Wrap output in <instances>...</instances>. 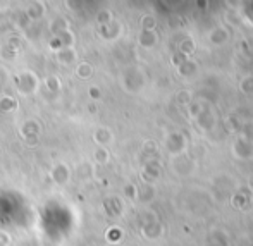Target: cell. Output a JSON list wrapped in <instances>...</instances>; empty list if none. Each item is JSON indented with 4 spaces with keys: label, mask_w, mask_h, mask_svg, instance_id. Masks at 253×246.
Returning a JSON list of instances; mask_svg holds the SVG:
<instances>
[{
    "label": "cell",
    "mask_w": 253,
    "mask_h": 246,
    "mask_svg": "<svg viewBox=\"0 0 253 246\" xmlns=\"http://www.w3.org/2000/svg\"><path fill=\"white\" fill-rule=\"evenodd\" d=\"M91 73H93V69H91V66L88 62H81L80 66H78V69H76V74L81 78V80H86V78H90Z\"/></svg>",
    "instance_id": "cell-4"
},
{
    "label": "cell",
    "mask_w": 253,
    "mask_h": 246,
    "mask_svg": "<svg viewBox=\"0 0 253 246\" xmlns=\"http://www.w3.org/2000/svg\"><path fill=\"white\" fill-rule=\"evenodd\" d=\"M90 93H91V97H98V95H100V91H97V90H95V88H91Z\"/></svg>",
    "instance_id": "cell-10"
},
{
    "label": "cell",
    "mask_w": 253,
    "mask_h": 246,
    "mask_svg": "<svg viewBox=\"0 0 253 246\" xmlns=\"http://www.w3.org/2000/svg\"><path fill=\"white\" fill-rule=\"evenodd\" d=\"M57 59H59V62H62V64H71L74 59H76V52H74L71 47L60 48L59 52H57Z\"/></svg>",
    "instance_id": "cell-3"
},
{
    "label": "cell",
    "mask_w": 253,
    "mask_h": 246,
    "mask_svg": "<svg viewBox=\"0 0 253 246\" xmlns=\"http://www.w3.org/2000/svg\"><path fill=\"white\" fill-rule=\"evenodd\" d=\"M14 107H17L16 100L10 98V97H0V110L2 112H9V110H12Z\"/></svg>",
    "instance_id": "cell-5"
},
{
    "label": "cell",
    "mask_w": 253,
    "mask_h": 246,
    "mask_svg": "<svg viewBox=\"0 0 253 246\" xmlns=\"http://www.w3.org/2000/svg\"><path fill=\"white\" fill-rule=\"evenodd\" d=\"M50 31L53 35H60V33H64V31H69V23H67V19L66 17H55V19H52L50 21Z\"/></svg>",
    "instance_id": "cell-2"
},
{
    "label": "cell",
    "mask_w": 253,
    "mask_h": 246,
    "mask_svg": "<svg viewBox=\"0 0 253 246\" xmlns=\"http://www.w3.org/2000/svg\"><path fill=\"white\" fill-rule=\"evenodd\" d=\"M83 3H84V0H66L67 9H71V10H80Z\"/></svg>",
    "instance_id": "cell-8"
},
{
    "label": "cell",
    "mask_w": 253,
    "mask_h": 246,
    "mask_svg": "<svg viewBox=\"0 0 253 246\" xmlns=\"http://www.w3.org/2000/svg\"><path fill=\"white\" fill-rule=\"evenodd\" d=\"M97 19H98V23H100V24H107V21L110 19V14L109 12H102Z\"/></svg>",
    "instance_id": "cell-9"
},
{
    "label": "cell",
    "mask_w": 253,
    "mask_h": 246,
    "mask_svg": "<svg viewBox=\"0 0 253 246\" xmlns=\"http://www.w3.org/2000/svg\"><path fill=\"white\" fill-rule=\"evenodd\" d=\"M0 57H3V59H7V60L14 59V57H16V48L10 47V45H5V47L0 50Z\"/></svg>",
    "instance_id": "cell-6"
},
{
    "label": "cell",
    "mask_w": 253,
    "mask_h": 246,
    "mask_svg": "<svg viewBox=\"0 0 253 246\" xmlns=\"http://www.w3.org/2000/svg\"><path fill=\"white\" fill-rule=\"evenodd\" d=\"M47 86L50 88L52 91H59L60 90V81H59V78H55V76H50V78H47Z\"/></svg>",
    "instance_id": "cell-7"
},
{
    "label": "cell",
    "mask_w": 253,
    "mask_h": 246,
    "mask_svg": "<svg viewBox=\"0 0 253 246\" xmlns=\"http://www.w3.org/2000/svg\"><path fill=\"white\" fill-rule=\"evenodd\" d=\"M43 3H42V0H30V3H28V9L24 10L26 12V16L30 17V21H38L40 17H43Z\"/></svg>",
    "instance_id": "cell-1"
}]
</instances>
